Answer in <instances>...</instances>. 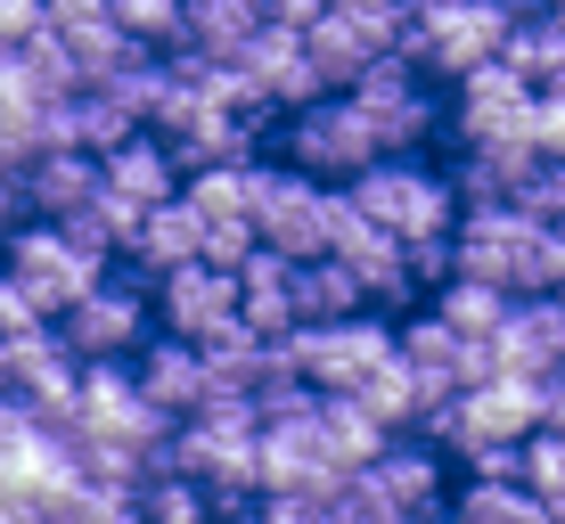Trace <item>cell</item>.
I'll return each instance as SVG.
<instances>
[{
    "mask_svg": "<svg viewBox=\"0 0 565 524\" xmlns=\"http://www.w3.org/2000/svg\"><path fill=\"white\" fill-rule=\"evenodd\" d=\"M50 328L74 361H131L156 328V303L140 296V270H124V279H90Z\"/></svg>",
    "mask_w": 565,
    "mask_h": 524,
    "instance_id": "6da1fadb",
    "label": "cell"
},
{
    "mask_svg": "<svg viewBox=\"0 0 565 524\" xmlns=\"http://www.w3.org/2000/svg\"><path fill=\"white\" fill-rule=\"evenodd\" d=\"M353 197H361V213H377L394 238H435V229L459 222V181L451 172H426L411 157H369L353 172Z\"/></svg>",
    "mask_w": 565,
    "mask_h": 524,
    "instance_id": "7a4b0ae2",
    "label": "cell"
},
{
    "mask_svg": "<svg viewBox=\"0 0 565 524\" xmlns=\"http://www.w3.org/2000/svg\"><path fill=\"white\" fill-rule=\"evenodd\" d=\"M369 157H385L377 148V124H369V107L344 90V99H303L287 107V164L311 172V181H353Z\"/></svg>",
    "mask_w": 565,
    "mask_h": 524,
    "instance_id": "3957f363",
    "label": "cell"
},
{
    "mask_svg": "<svg viewBox=\"0 0 565 524\" xmlns=\"http://www.w3.org/2000/svg\"><path fill=\"white\" fill-rule=\"evenodd\" d=\"M287 353H296L311 394H353V385L394 353V328H377L369 312H344V320H296L287 328Z\"/></svg>",
    "mask_w": 565,
    "mask_h": 524,
    "instance_id": "277c9868",
    "label": "cell"
},
{
    "mask_svg": "<svg viewBox=\"0 0 565 524\" xmlns=\"http://www.w3.org/2000/svg\"><path fill=\"white\" fill-rule=\"evenodd\" d=\"M0 270H9V279L57 320L90 279H107V255H83L57 222H25V229H9V246H0Z\"/></svg>",
    "mask_w": 565,
    "mask_h": 524,
    "instance_id": "5b68a950",
    "label": "cell"
},
{
    "mask_svg": "<svg viewBox=\"0 0 565 524\" xmlns=\"http://www.w3.org/2000/svg\"><path fill=\"white\" fill-rule=\"evenodd\" d=\"M255 238L279 246V255H328V189L311 172H263V197H255Z\"/></svg>",
    "mask_w": 565,
    "mask_h": 524,
    "instance_id": "8992f818",
    "label": "cell"
},
{
    "mask_svg": "<svg viewBox=\"0 0 565 524\" xmlns=\"http://www.w3.org/2000/svg\"><path fill=\"white\" fill-rule=\"evenodd\" d=\"M230 320H238V270H222V263L198 255V263H181V270L156 279V328L205 344L213 328H230Z\"/></svg>",
    "mask_w": 565,
    "mask_h": 524,
    "instance_id": "52a82bcc",
    "label": "cell"
},
{
    "mask_svg": "<svg viewBox=\"0 0 565 524\" xmlns=\"http://www.w3.org/2000/svg\"><path fill=\"white\" fill-rule=\"evenodd\" d=\"M459 140H509V131H533V83L509 66V57H483V66L459 74Z\"/></svg>",
    "mask_w": 565,
    "mask_h": 524,
    "instance_id": "ba28073f",
    "label": "cell"
},
{
    "mask_svg": "<svg viewBox=\"0 0 565 524\" xmlns=\"http://www.w3.org/2000/svg\"><path fill=\"white\" fill-rule=\"evenodd\" d=\"M492 361L524 368V377L557 368L565 361V303L557 296H509V320L492 328Z\"/></svg>",
    "mask_w": 565,
    "mask_h": 524,
    "instance_id": "9c48e42d",
    "label": "cell"
},
{
    "mask_svg": "<svg viewBox=\"0 0 565 524\" xmlns=\"http://www.w3.org/2000/svg\"><path fill=\"white\" fill-rule=\"evenodd\" d=\"M198 246H205V222H198V205H189V197H156V205L140 213V229H131L124 263L140 270V279H164V270L198 263Z\"/></svg>",
    "mask_w": 565,
    "mask_h": 524,
    "instance_id": "30bf717a",
    "label": "cell"
},
{
    "mask_svg": "<svg viewBox=\"0 0 565 524\" xmlns=\"http://www.w3.org/2000/svg\"><path fill=\"white\" fill-rule=\"evenodd\" d=\"M131 377H140V394L156 402V410H172V418H189L205 402V353L189 336H172V328L140 344V368H131Z\"/></svg>",
    "mask_w": 565,
    "mask_h": 524,
    "instance_id": "8fae6325",
    "label": "cell"
},
{
    "mask_svg": "<svg viewBox=\"0 0 565 524\" xmlns=\"http://www.w3.org/2000/svg\"><path fill=\"white\" fill-rule=\"evenodd\" d=\"M99 181H107V189H124L131 205H156V197H181V164H172V148L156 140L148 124L131 131V140H115L107 157H99Z\"/></svg>",
    "mask_w": 565,
    "mask_h": 524,
    "instance_id": "7c38bea8",
    "label": "cell"
},
{
    "mask_svg": "<svg viewBox=\"0 0 565 524\" xmlns=\"http://www.w3.org/2000/svg\"><path fill=\"white\" fill-rule=\"evenodd\" d=\"M17 189H25V213L57 222V213H74L99 189V157H90V148H42V157L17 172Z\"/></svg>",
    "mask_w": 565,
    "mask_h": 524,
    "instance_id": "4fadbf2b",
    "label": "cell"
},
{
    "mask_svg": "<svg viewBox=\"0 0 565 524\" xmlns=\"http://www.w3.org/2000/svg\"><path fill=\"white\" fill-rule=\"evenodd\" d=\"M287 296H296V320H344L369 303V287L344 255H303V263H287Z\"/></svg>",
    "mask_w": 565,
    "mask_h": 524,
    "instance_id": "5bb4252c",
    "label": "cell"
},
{
    "mask_svg": "<svg viewBox=\"0 0 565 524\" xmlns=\"http://www.w3.org/2000/svg\"><path fill=\"white\" fill-rule=\"evenodd\" d=\"M198 205V222H255V197H263V164L255 157H230V164H198L181 189Z\"/></svg>",
    "mask_w": 565,
    "mask_h": 524,
    "instance_id": "9a60e30c",
    "label": "cell"
},
{
    "mask_svg": "<svg viewBox=\"0 0 565 524\" xmlns=\"http://www.w3.org/2000/svg\"><path fill=\"white\" fill-rule=\"evenodd\" d=\"M311 418H320V442H328L337 468H369V459L385 451V435H394V426H385L377 410H361L353 394H320V402H311Z\"/></svg>",
    "mask_w": 565,
    "mask_h": 524,
    "instance_id": "2e32d148",
    "label": "cell"
},
{
    "mask_svg": "<svg viewBox=\"0 0 565 524\" xmlns=\"http://www.w3.org/2000/svg\"><path fill=\"white\" fill-rule=\"evenodd\" d=\"M369 468H377V483L402 500V516H411V509H435V500H443V459L426 451V442H394V435H385V451L369 459Z\"/></svg>",
    "mask_w": 565,
    "mask_h": 524,
    "instance_id": "e0dca14e",
    "label": "cell"
},
{
    "mask_svg": "<svg viewBox=\"0 0 565 524\" xmlns=\"http://www.w3.org/2000/svg\"><path fill=\"white\" fill-rule=\"evenodd\" d=\"M500 57H509L533 90H550V83H565V25H557L550 9H541V17H516L509 42H500Z\"/></svg>",
    "mask_w": 565,
    "mask_h": 524,
    "instance_id": "ac0fdd59",
    "label": "cell"
},
{
    "mask_svg": "<svg viewBox=\"0 0 565 524\" xmlns=\"http://www.w3.org/2000/svg\"><path fill=\"white\" fill-rule=\"evenodd\" d=\"M435 312L459 328V336H492L500 320H509V287L476 279V270H451V279L435 287Z\"/></svg>",
    "mask_w": 565,
    "mask_h": 524,
    "instance_id": "d6986e66",
    "label": "cell"
},
{
    "mask_svg": "<svg viewBox=\"0 0 565 524\" xmlns=\"http://www.w3.org/2000/svg\"><path fill=\"white\" fill-rule=\"evenodd\" d=\"M353 402H361V410H377L394 435H402V426H418V410H426V402H418V368L402 353H385L377 368H369V377L353 385Z\"/></svg>",
    "mask_w": 565,
    "mask_h": 524,
    "instance_id": "ffe728a7",
    "label": "cell"
},
{
    "mask_svg": "<svg viewBox=\"0 0 565 524\" xmlns=\"http://www.w3.org/2000/svg\"><path fill=\"white\" fill-rule=\"evenodd\" d=\"M189 17V42L213 50V57H238V42L263 25V0H181Z\"/></svg>",
    "mask_w": 565,
    "mask_h": 524,
    "instance_id": "44dd1931",
    "label": "cell"
},
{
    "mask_svg": "<svg viewBox=\"0 0 565 524\" xmlns=\"http://www.w3.org/2000/svg\"><path fill=\"white\" fill-rule=\"evenodd\" d=\"M369 124H377V148H385V157H411V148H426V140L443 131V107H435V99H426V90L411 83L402 99L369 107Z\"/></svg>",
    "mask_w": 565,
    "mask_h": 524,
    "instance_id": "7402d4cb",
    "label": "cell"
},
{
    "mask_svg": "<svg viewBox=\"0 0 565 524\" xmlns=\"http://www.w3.org/2000/svg\"><path fill=\"white\" fill-rule=\"evenodd\" d=\"M459 509H467V516H524V524L550 516V509H541V492H533L524 475H476V483L459 492Z\"/></svg>",
    "mask_w": 565,
    "mask_h": 524,
    "instance_id": "603a6c76",
    "label": "cell"
},
{
    "mask_svg": "<svg viewBox=\"0 0 565 524\" xmlns=\"http://www.w3.org/2000/svg\"><path fill=\"white\" fill-rule=\"evenodd\" d=\"M516 475L541 492L550 516H565V435H557V426H533V435H524V468Z\"/></svg>",
    "mask_w": 565,
    "mask_h": 524,
    "instance_id": "cb8c5ba5",
    "label": "cell"
},
{
    "mask_svg": "<svg viewBox=\"0 0 565 524\" xmlns=\"http://www.w3.org/2000/svg\"><path fill=\"white\" fill-rule=\"evenodd\" d=\"M115 25H124L131 42H148V50H172L189 33V17H181V0H115Z\"/></svg>",
    "mask_w": 565,
    "mask_h": 524,
    "instance_id": "d4e9b609",
    "label": "cell"
},
{
    "mask_svg": "<svg viewBox=\"0 0 565 524\" xmlns=\"http://www.w3.org/2000/svg\"><path fill=\"white\" fill-rule=\"evenodd\" d=\"M516 213H533V222H565V164L557 157H533L524 164V181L509 189Z\"/></svg>",
    "mask_w": 565,
    "mask_h": 524,
    "instance_id": "484cf974",
    "label": "cell"
},
{
    "mask_svg": "<svg viewBox=\"0 0 565 524\" xmlns=\"http://www.w3.org/2000/svg\"><path fill=\"white\" fill-rule=\"evenodd\" d=\"M42 25L66 33V42H83V33L115 25V0H42Z\"/></svg>",
    "mask_w": 565,
    "mask_h": 524,
    "instance_id": "4316f807",
    "label": "cell"
},
{
    "mask_svg": "<svg viewBox=\"0 0 565 524\" xmlns=\"http://www.w3.org/2000/svg\"><path fill=\"white\" fill-rule=\"evenodd\" d=\"M33 328H50V312L25 296V287L0 270V344H17V336H33Z\"/></svg>",
    "mask_w": 565,
    "mask_h": 524,
    "instance_id": "83f0119b",
    "label": "cell"
},
{
    "mask_svg": "<svg viewBox=\"0 0 565 524\" xmlns=\"http://www.w3.org/2000/svg\"><path fill=\"white\" fill-rule=\"evenodd\" d=\"M533 148H541V157H557V164H565V83L533 90Z\"/></svg>",
    "mask_w": 565,
    "mask_h": 524,
    "instance_id": "f1b7e54d",
    "label": "cell"
},
{
    "mask_svg": "<svg viewBox=\"0 0 565 524\" xmlns=\"http://www.w3.org/2000/svg\"><path fill=\"white\" fill-rule=\"evenodd\" d=\"M205 263H222V270H238L246 255H255V222H205V246H198Z\"/></svg>",
    "mask_w": 565,
    "mask_h": 524,
    "instance_id": "f546056e",
    "label": "cell"
},
{
    "mask_svg": "<svg viewBox=\"0 0 565 524\" xmlns=\"http://www.w3.org/2000/svg\"><path fill=\"white\" fill-rule=\"evenodd\" d=\"M33 25H42V0H0V50H17Z\"/></svg>",
    "mask_w": 565,
    "mask_h": 524,
    "instance_id": "4dcf8cb0",
    "label": "cell"
},
{
    "mask_svg": "<svg viewBox=\"0 0 565 524\" xmlns=\"http://www.w3.org/2000/svg\"><path fill=\"white\" fill-rule=\"evenodd\" d=\"M9 426H17V402H9V385H0V435H9Z\"/></svg>",
    "mask_w": 565,
    "mask_h": 524,
    "instance_id": "1f68e13d",
    "label": "cell"
},
{
    "mask_svg": "<svg viewBox=\"0 0 565 524\" xmlns=\"http://www.w3.org/2000/svg\"><path fill=\"white\" fill-rule=\"evenodd\" d=\"M550 17H557V25H565V0H550Z\"/></svg>",
    "mask_w": 565,
    "mask_h": 524,
    "instance_id": "d6a6232c",
    "label": "cell"
},
{
    "mask_svg": "<svg viewBox=\"0 0 565 524\" xmlns=\"http://www.w3.org/2000/svg\"><path fill=\"white\" fill-rule=\"evenodd\" d=\"M426 9H435V0H426Z\"/></svg>",
    "mask_w": 565,
    "mask_h": 524,
    "instance_id": "836d02e7",
    "label": "cell"
}]
</instances>
